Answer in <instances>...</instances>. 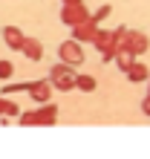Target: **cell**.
Returning <instances> with one entry per match:
<instances>
[{
    "mask_svg": "<svg viewBox=\"0 0 150 159\" xmlns=\"http://www.w3.org/2000/svg\"><path fill=\"white\" fill-rule=\"evenodd\" d=\"M124 75H127L130 81H133V84H142V81H147V78H150V70L144 67V64H142V61H136V64H133V67H130V70L124 72Z\"/></svg>",
    "mask_w": 150,
    "mask_h": 159,
    "instance_id": "8fae6325",
    "label": "cell"
},
{
    "mask_svg": "<svg viewBox=\"0 0 150 159\" xmlns=\"http://www.w3.org/2000/svg\"><path fill=\"white\" fill-rule=\"evenodd\" d=\"M98 29H101L98 23L84 20V23H78V26H72V41H75V43H92V41L98 38Z\"/></svg>",
    "mask_w": 150,
    "mask_h": 159,
    "instance_id": "52a82bcc",
    "label": "cell"
},
{
    "mask_svg": "<svg viewBox=\"0 0 150 159\" xmlns=\"http://www.w3.org/2000/svg\"><path fill=\"white\" fill-rule=\"evenodd\" d=\"M55 119H58V104H41L35 110L20 113V125H26V127H43V125H55Z\"/></svg>",
    "mask_w": 150,
    "mask_h": 159,
    "instance_id": "7a4b0ae2",
    "label": "cell"
},
{
    "mask_svg": "<svg viewBox=\"0 0 150 159\" xmlns=\"http://www.w3.org/2000/svg\"><path fill=\"white\" fill-rule=\"evenodd\" d=\"M12 72H15L12 61H0V78H12Z\"/></svg>",
    "mask_w": 150,
    "mask_h": 159,
    "instance_id": "9a60e30c",
    "label": "cell"
},
{
    "mask_svg": "<svg viewBox=\"0 0 150 159\" xmlns=\"http://www.w3.org/2000/svg\"><path fill=\"white\" fill-rule=\"evenodd\" d=\"M113 61L118 64V70H121V72H127V70L136 64V58H133V55H130V52H121V49L116 52V58H113Z\"/></svg>",
    "mask_w": 150,
    "mask_h": 159,
    "instance_id": "7c38bea8",
    "label": "cell"
},
{
    "mask_svg": "<svg viewBox=\"0 0 150 159\" xmlns=\"http://www.w3.org/2000/svg\"><path fill=\"white\" fill-rule=\"evenodd\" d=\"M0 38L6 41V46H9V49H20V46H23V41H26V35L17 29V26H6V29H0Z\"/></svg>",
    "mask_w": 150,
    "mask_h": 159,
    "instance_id": "ba28073f",
    "label": "cell"
},
{
    "mask_svg": "<svg viewBox=\"0 0 150 159\" xmlns=\"http://www.w3.org/2000/svg\"><path fill=\"white\" fill-rule=\"evenodd\" d=\"M61 20L67 23V26H78L84 20H90V12H87V6H84V0H75V3H67L61 9Z\"/></svg>",
    "mask_w": 150,
    "mask_h": 159,
    "instance_id": "5b68a950",
    "label": "cell"
},
{
    "mask_svg": "<svg viewBox=\"0 0 150 159\" xmlns=\"http://www.w3.org/2000/svg\"><path fill=\"white\" fill-rule=\"evenodd\" d=\"M46 84L58 87L61 93L75 90V70H72V67H67V64H55V67L49 70V78H46Z\"/></svg>",
    "mask_w": 150,
    "mask_h": 159,
    "instance_id": "3957f363",
    "label": "cell"
},
{
    "mask_svg": "<svg viewBox=\"0 0 150 159\" xmlns=\"http://www.w3.org/2000/svg\"><path fill=\"white\" fill-rule=\"evenodd\" d=\"M61 3H64V6H67V3H75V0H61Z\"/></svg>",
    "mask_w": 150,
    "mask_h": 159,
    "instance_id": "ac0fdd59",
    "label": "cell"
},
{
    "mask_svg": "<svg viewBox=\"0 0 150 159\" xmlns=\"http://www.w3.org/2000/svg\"><path fill=\"white\" fill-rule=\"evenodd\" d=\"M147 84H150V78H147ZM142 110H144V116H150V87H147V96L142 101Z\"/></svg>",
    "mask_w": 150,
    "mask_h": 159,
    "instance_id": "e0dca14e",
    "label": "cell"
},
{
    "mask_svg": "<svg viewBox=\"0 0 150 159\" xmlns=\"http://www.w3.org/2000/svg\"><path fill=\"white\" fill-rule=\"evenodd\" d=\"M0 116H17V104H15V101L0 98Z\"/></svg>",
    "mask_w": 150,
    "mask_h": 159,
    "instance_id": "5bb4252c",
    "label": "cell"
},
{
    "mask_svg": "<svg viewBox=\"0 0 150 159\" xmlns=\"http://www.w3.org/2000/svg\"><path fill=\"white\" fill-rule=\"evenodd\" d=\"M58 55H61V64H67L72 70L78 67V64H84V49H81V43H75L72 38L58 46Z\"/></svg>",
    "mask_w": 150,
    "mask_h": 159,
    "instance_id": "8992f818",
    "label": "cell"
},
{
    "mask_svg": "<svg viewBox=\"0 0 150 159\" xmlns=\"http://www.w3.org/2000/svg\"><path fill=\"white\" fill-rule=\"evenodd\" d=\"M116 32H118V49L121 52H130L133 58L147 52L150 41H147L144 32H136V29H116Z\"/></svg>",
    "mask_w": 150,
    "mask_h": 159,
    "instance_id": "6da1fadb",
    "label": "cell"
},
{
    "mask_svg": "<svg viewBox=\"0 0 150 159\" xmlns=\"http://www.w3.org/2000/svg\"><path fill=\"white\" fill-rule=\"evenodd\" d=\"M26 90L38 104H49V84L46 81H32V84H26Z\"/></svg>",
    "mask_w": 150,
    "mask_h": 159,
    "instance_id": "9c48e42d",
    "label": "cell"
},
{
    "mask_svg": "<svg viewBox=\"0 0 150 159\" xmlns=\"http://www.w3.org/2000/svg\"><path fill=\"white\" fill-rule=\"evenodd\" d=\"M20 52H23L29 61H41V58H43V46H41V41H38V38H26L23 46H20Z\"/></svg>",
    "mask_w": 150,
    "mask_h": 159,
    "instance_id": "30bf717a",
    "label": "cell"
},
{
    "mask_svg": "<svg viewBox=\"0 0 150 159\" xmlns=\"http://www.w3.org/2000/svg\"><path fill=\"white\" fill-rule=\"evenodd\" d=\"M75 87L84 90V93H92L95 90V78L92 75H75Z\"/></svg>",
    "mask_w": 150,
    "mask_h": 159,
    "instance_id": "4fadbf2b",
    "label": "cell"
},
{
    "mask_svg": "<svg viewBox=\"0 0 150 159\" xmlns=\"http://www.w3.org/2000/svg\"><path fill=\"white\" fill-rule=\"evenodd\" d=\"M107 15H110V6H101V9H98L95 15H90V20H92V23H98V20H104Z\"/></svg>",
    "mask_w": 150,
    "mask_h": 159,
    "instance_id": "2e32d148",
    "label": "cell"
},
{
    "mask_svg": "<svg viewBox=\"0 0 150 159\" xmlns=\"http://www.w3.org/2000/svg\"><path fill=\"white\" fill-rule=\"evenodd\" d=\"M92 43L98 46V52H101L104 61H113L116 52H118V32L116 29H98V38L92 41Z\"/></svg>",
    "mask_w": 150,
    "mask_h": 159,
    "instance_id": "277c9868",
    "label": "cell"
}]
</instances>
